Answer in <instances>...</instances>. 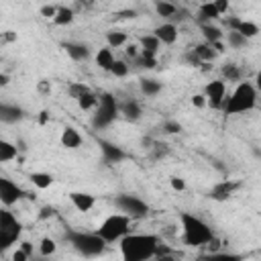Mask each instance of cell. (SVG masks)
I'll list each match as a JSON object with an SVG mask.
<instances>
[{"instance_id":"obj_1","label":"cell","mask_w":261,"mask_h":261,"mask_svg":"<svg viewBox=\"0 0 261 261\" xmlns=\"http://www.w3.org/2000/svg\"><path fill=\"white\" fill-rule=\"evenodd\" d=\"M118 249L122 261H151L157 257L161 241L151 232H130L118 243Z\"/></svg>"},{"instance_id":"obj_2","label":"cell","mask_w":261,"mask_h":261,"mask_svg":"<svg viewBox=\"0 0 261 261\" xmlns=\"http://www.w3.org/2000/svg\"><path fill=\"white\" fill-rule=\"evenodd\" d=\"M179 226H181V243L186 247H206L216 237L212 226L192 212H179Z\"/></svg>"},{"instance_id":"obj_3","label":"cell","mask_w":261,"mask_h":261,"mask_svg":"<svg viewBox=\"0 0 261 261\" xmlns=\"http://www.w3.org/2000/svg\"><path fill=\"white\" fill-rule=\"evenodd\" d=\"M257 90L253 86V82H239L234 86V90L228 94L222 112L226 116H234V114H245L249 110H253L257 106Z\"/></svg>"},{"instance_id":"obj_4","label":"cell","mask_w":261,"mask_h":261,"mask_svg":"<svg viewBox=\"0 0 261 261\" xmlns=\"http://www.w3.org/2000/svg\"><path fill=\"white\" fill-rule=\"evenodd\" d=\"M65 241L82 257H100L106 251V245H108L96 230L94 232H86V230H73V228H69L65 232Z\"/></svg>"},{"instance_id":"obj_5","label":"cell","mask_w":261,"mask_h":261,"mask_svg":"<svg viewBox=\"0 0 261 261\" xmlns=\"http://www.w3.org/2000/svg\"><path fill=\"white\" fill-rule=\"evenodd\" d=\"M130 222L133 218H128L126 214H120V212H114L110 216H106L100 226L96 228V232L110 245V243H120L126 234H130Z\"/></svg>"},{"instance_id":"obj_6","label":"cell","mask_w":261,"mask_h":261,"mask_svg":"<svg viewBox=\"0 0 261 261\" xmlns=\"http://www.w3.org/2000/svg\"><path fill=\"white\" fill-rule=\"evenodd\" d=\"M118 106H120V102L110 92L98 94V106L94 108V114H92V126L94 128L110 126L120 116V108Z\"/></svg>"},{"instance_id":"obj_7","label":"cell","mask_w":261,"mask_h":261,"mask_svg":"<svg viewBox=\"0 0 261 261\" xmlns=\"http://www.w3.org/2000/svg\"><path fill=\"white\" fill-rule=\"evenodd\" d=\"M22 234V222L8 210H0V249L6 251L10 249L14 243L20 241Z\"/></svg>"},{"instance_id":"obj_8","label":"cell","mask_w":261,"mask_h":261,"mask_svg":"<svg viewBox=\"0 0 261 261\" xmlns=\"http://www.w3.org/2000/svg\"><path fill=\"white\" fill-rule=\"evenodd\" d=\"M114 206L118 208L120 214H126L128 218H143L149 212V204L145 200H141L139 196L133 194H118L114 198Z\"/></svg>"},{"instance_id":"obj_9","label":"cell","mask_w":261,"mask_h":261,"mask_svg":"<svg viewBox=\"0 0 261 261\" xmlns=\"http://www.w3.org/2000/svg\"><path fill=\"white\" fill-rule=\"evenodd\" d=\"M204 96L210 108L214 110H222L224 102H226V82L224 80H212L206 84L204 88Z\"/></svg>"},{"instance_id":"obj_10","label":"cell","mask_w":261,"mask_h":261,"mask_svg":"<svg viewBox=\"0 0 261 261\" xmlns=\"http://www.w3.org/2000/svg\"><path fill=\"white\" fill-rule=\"evenodd\" d=\"M27 196V192L12 179L8 177H0V202L4 208H10L14 206L18 200H22Z\"/></svg>"},{"instance_id":"obj_11","label":"cell","mask_w":261,"mask_h":261,"mask_svg":"<svg viewBox=\"0 0 261 261\" xmlns=\"http://www.w3.org/2000/svg\"><path fill=\"white\" fill-rule=\"evenodd\" d=\"M226 27L228 31H234V33H241L245 39H253L259 35V27L251 20H245V18H239V16H226Z\"/></svg>"},{"instance_id":"obj_12","label":"cell","mask_w":261,"mask_h":261,"mask_svg":"<svg viewBox=\"0 0 261 261\" xmlns=\"http://www.w3.org/2000/svg\"><path fill=\"white\" fill-rule=\"evenodd\" d=\"M98 147H100L102 159H104L106 163H120V161L126 157V153H124L120 147H116L114 143H110V141L98 139Z\"/></svg>"},{"instance_id":"obj_13","label":"cell","mask_w":261,"mask_h":261,"mask_svg":"<svg viewBox=\"0 0 261 261\" xmlns=\"http://www.w3.org/2000/svg\"><path fill=\"white\" fill-rule=\"evenodd\" d=\"M239 188V184L237 181H232V179H224V181H218V184H214L212 186V190H210V198L212 200H216V202H224V200H228L232 194H234V190Z\"/></svg>"},{"instance_id":"obj_14","label":"cell","mask_w":261,"mask_h":261,"mask_svg":"<svg viewBox=\"0 0 261 261\" xmlns=\"http://www.w3.org/2000/svg\"><path fill=\"white\" fill-rule=\"evenodd\" d=\"M153 35L159 39L161 45H173L177 41V35L179 33H177V27L173 22H163V24H159V27L153 29Z\"/></svg>"},{"instance_id":"obj_15","label":"cell","mask_w":261,"mask_h":261,"mask_svg":"<svg viewBox=\"0 0 261 261\" xmlns=\"http://www.w3.org/2000/svg\"><path fill=\"white\" fill-rule=\"evenodd\" d=\"M139 47H141V57H147V59H157V51H159L161 43H159V39H157V37L151 33V35L141 37Z\"/></svg>"},{"instance_id":"obj_16","label":"cell","mask_w":261,"mask_h":261,"mask_svg":"<svg viewBox=\"0 0 261 261\" xmlns=\"http://www.w3.org/2000/svg\"><path fill=\"white\" fill-rule=\"evenodd\" d=\"M69 200H71V204H73V208L77 212H88L96 204V198L92 194H88V192H71L69 194Z\"/></svg>"},{"instance_id":"obj_17","label":"cell","mask_w":261,"mask_h":261,"mask_svg":"<svg viewBox=\"0 0 261 261\" xmlns=\"http://www.w3.org/2000/svg\"><path fill=\"white\" fill-rule=\"evenodd\" d=\"M63 51L73 59V61H86L90 57V49L84 43H73V41H65L63 43Z\"/></svg>"},{"instance_id":"obj_18","label":"cell","mask_w":261,"mask_h":261,"mask_svg":"<svg viewBox=\"0 0 261 261\" xmlns=\"http://www.w3.org/2000/svg\"><path fill=\"white\" fill-rule=\"evenodd\" d=\"M24 118V112H22V108H18V106H14V104H0V120L2 122H6V124H14V122H18V120H22Z\"/></svg>"},{"instance_id":"obj_19","label":"cell","mask_w":261,"mask_h":261,"mask_svg":"<svg viewBox=\"0 0 261 261\" xmlns=\"http://www.w3.org/2000/svg\"><path fill=\"white\" fill-rule=\"evenodd\" d=\"M216 18H220V12H218L214 2H202L198 6V22L200 24H208V22H212Z\"/></svg>"},{"instance_id":"obj_20","label":"cell","mask_w":261,"mask_h":261,"mask_svg":"<svg viewBox=\"0 0 261 261\" xmlns=\"http://www.w3.org/2000/svg\"><path fill=\"white\" fill-rule=\"evenodd\" d=\"M200 33H202V37H204V43H208V45H214V43L224 41V35H226V33H222L220 27H216V24H212V22L200 24Z\"/></svg>"},{"instance_id":"obj_21","label":"cell","mask_w":261,"mask_h":261,"mask_svg":"<svg viewBox=\"0 0 261 261\" xmlns=\"http://www.w3.org/2000/svg\"><path fill=\"white\" fill-rule=\"evenodd\" d=\"M82 135L77 133V128H73V126H63V130H61V147H65V149H77L80 145H82Z\"/></svg>"},{"instance_id":"obj_22","label":"cell","mask_w":261,"mask_h":261,"mask_svg":"<svg viewBox=\"0 0 261 261\" xmlns=\"http://www.w3.org/2000/svg\"><path fill=\"white\" fill-rule=\"evenodd\" d=\"M96 65L100 67V69H104V71H110V67L114 65V53H112V49L106 45V47H102V49H98L96 51Z\"/></svg>"},{"instance_id":"obj_23","label":"cell","mask_w":261,"mask_h":261,"mask_svg":"<svg viewBox=\"0 0 261 261\" xmlns=\"http://www.w3.org/2000/svg\"><path fill=\"white\" fill-rule=\"evenodd\" d=\"M118 108H120V114H122L126 120H139L141 114H143L141 104H139L137 100H124V102H120Z\"/></svg>"},{"instance_id":"obj_24","label":"cell","mask_w":261,"mask_h":261,"mask_svg":"<svg viewBox=\"0 0 261 261\" xmlns=\"http://www.w3.org/2000/svg\"><path fill=\"white\" fill-rule=\"evenodd\" d=\"M29 179H31V184H33L37 190H47V188H51L53 181H55V177H53L51 173H47V171H33V173L29 175Z\"/></svg>"},{"instance_id":"obj_25","label":"cell","mask_w":261,"mask_h":261,"mask_svg":"<svg viewBox=\"0 0 261 261\" xmlns=\"http://www.w3.org/2000/svg\"><path fill=\"white\" fill-rule=\"evenodd\" d=\"M139 88H141V92H143L147 98H153V96H157V94L163 90V84L157 82V80H153V77H143V80L139 82Z\"/></svg>"},{"instance_id":"obj_26","label":"cell","mask_w":261,"mask_h":261,"mask_svg":"<svg viewBox=\"0 0 261 261\" xmlns=\"http://www.w3.org/2000/svg\"><path fill=\"white\" fill-rule=\"evenodd\" d=\"M198 261H245L243 255L239 253H226V251H216V253H206Z\"/></svg>"},{"instance_id":"obj_27","label":"cell","mask_w":261,"mask_h":261,"mask_svg":"<svg viewBox=\"0 0 261 261\" xmlns=\"http://www.w3.org/2000/svg\"><path fill=\"white\" fill-rule=\"evenodd\" d=\"M16 155H18V147L14 143L2 139L0 141V163H8V161L16 159Z\"/></svg>"},{"instance_id":"obj_28","label":"cell","mask_w":261,"mask_h":261,"mask_svg":"<svg viewBox=\"0 0 261 261\" xmlns=\"http://www.w3.org/2000/svg\"><path fill=\"white\" fill-rule=\"evenodd\" d=\"M75 18V12L69 8V6H57V14L53 18V24L57 27H65V24H71Z\"/></svg>"},{"instance_id":"obj_29","label":"cell","mask_w":261,"mask_h":261,"mask_svg":"<svg viewBox=\"0 0 261 261\" xmlns=\"http://www.w3.org/2000/svg\"><path fill=\"white\" fill-rule=\"evenodd\" d=\"M192 53H194L202 63H204V61H212V59L218 55V53L214 51V47L208 45V43H200V45H196V47L192 49Z\"/></svg>"},{"instance_id":"obj_30","label":"cell","mask_w":261,"mask_h":261,"mask_svg":"<svg viewBox=\"0 0 261 261\" xmlns=\"http://www.w3.org/2000/svg\"><path fill=\"white\" fill-rule=\"evenodd\" d=\"M126 41H128V37H126V33H122V31H108V33H106V43H108L110 49L124 47Z\"/></svg>"},{"instance_id":"obj_31","label":"cell","mask_w":261,"mask_h":261,"mask_svg":"<svg viewBox=\"0 0 261 261\" xmlns=\"http://www.w3.org/2000/svg\"><path fill=\"white\" fill-rule=\"evenodd\" d=\"M75 102H77V106H80L82 110H94V108L98 106V94H94L92 90H88V92L82 94Z\"/></svg>"},{"instance_id":"obj_32","label":"cell","mask_w":261,"mask_h":261,"mask_svg":"<svg viewBox=\"0 0 261 261\" xmlns=\"http://www.w3.org/2000/svg\"><path fill=\"white\" fill-rule=\"evenodd\" d=\"M155 12L161 18H173L177 14V6L171 2H155Z\"/></svg>"},{"instance_id":"obj_33","label":"cell","mask_w":261,"mask_h":261,"mask_svg":"<svg viewBox=\"0 0 261 261\" xmlns=\"http://www.w3.org/2000/svg\"><path fill=\"white\" fill-rule=\"evenodd\" d=\"M224 39H226V45H228L230 49H243V47L249 43V39H245L241 33H234V31H228V33L224 35Z\"/></svg>"},{"instance_id":"obj_34","label":"cell","mask_w":261,"mask_h":261,"mask_svg":"<svg viewBox=\"0 0 261 261\" xmlns=\"http://www.w3.org/2000/svg\"><path fill=\"white\" fill-rule=\"evenodd\" d=\"M220 71H222V80H224V82H226V80H228V82H237V84L243 82V80H241V69H239V65H234V63L222 65Z\"/></svg>"},{"instance_id":"obj_35","label":"cell","mask_w":261,"mask_h":261,"mask_svg":"<svg viewBox=\"0 0 261 261\" xmlns=\"http://www.w3.org/2000/svg\"><path fill=\"white\" fill-rule=\"evenodd\" d=\"M55 251H57V243H55V239H51V237H43L41 239V243H39V255H43V257H51V255H55Z\"/></svg>"},{"instance_id":"obj_36","label":"cell","mask_w":261,"mask_h":261,"mask_svg":"<svg viewBox=\"0 0 261 261\" xmlns=\"http://www.w3.org/2000/svg\"><path fill=\"white\" fill-rule=\"evenodd\" d=\"M128 71H130V65H128L126 61H122V59H116L114 65L110 67V73H112L114 77H126Z\"/></svg>"},{"instance_id":"obj_37","label":"cell","mask_w":261,"mask_h":261,"mask_svg":"<svg viewBox=\"0 0 261 261\" xmlns=\"http://www.w3.org/2000/svg\"><path fill=\"white\" fill-rule=\"evenodd\" d=\"M90 88L86 86V84H82V82H73V84H69V94H71V98H80L82 94H86Z\"/></svg>"},{"instance_id":"obj_38","label":"cell","mask_w":261,"mask_h":261,"mask_svg":"<svg viewBox=\"0 0 261 261\" xmlns=\"http://www.w3.org/2000/svg\"><path fill=\"white\" fill-rule=\"evenodd\" d=\"M163 130H165L167 135H175V133L181 130V124L175 122V120H165V122H163Z\"/></svg>"},{"instance_id":"obj_39","label":"cell","mask_w":261,"mask_h":261,"mask_svg":"<svg viewBox=\"0 0 261 261\" xmlns=\"http://www.w3.org/2000/svg\"><path fill=\"white\" fill-rule=\"evenodd\" d=\"M10 259H12V261H31L33 257H31V255H29V253H27V251H24L22 247H16Z\"/></svg>"},{"instance_id":"obj_40","label":"cell","mask_w":261,"mask_h":261,"mask_svg":"<svg viewBox=\"0 0 261 261\" xmlns=\"http://www.w3.org/2000/svg\"><path fill=\"white\" fill-rule=\"evenodd\" d=\"M169 184H171V188H173L175 192H184V190H186V179H184V177L171 175V177H169Z\"/></svg>"},{"instance_id":"obj_41","label":"cell","mask_w":261,"mask_h":261,"mask_svg":"<svg viewBox=\"0 0 261 261\" xmlns=\"http://www.w3.org/2000/svg\"><path fill=\"white\" fill-rule=\"evenodd\" d=\"M41 16H45V18H55V14H57V6H51V4H45V6H41Z\"/></svg>"},{"instance_id":"obj_42","label":"cell","mask_w":261,"mask_h":261,"mask_svg":"<svg viewBox=\"0 0 261 261\" xmlns=\"http://www.w3.org/2000/svg\"><path fill=\"white\" fill-rule=\"evenodd\" d=\"M192 104H194L196 108H204V106H208L204 94H194V96H192Z\"/></svg>"},{"instance_id":"obj_43","label":"cell","mask_w":261,"mask_h":261,"mask_svg":"<svg viewBox=\"0 0 261 261\" xmlns=\"http://www.w3.org/2000/svg\"><path fill=\"white\" fill-rule=\"evenodd\" d=\"M37 88H39L41 94H49V92H51V84H49L47 80H41V82L37 84Z\"/></svg>"},{"instance_id":"obj_44","label":"cell","mask_w":261,"mask_h":261,"mask_svg":"<svg viewBox=\"0 0 261 261\" xmlns=\"http://www.w3.org/2000/svg\"><path fill=\"white\" fill-rule=\"evenodd\" d=\"M51 216H53V208L51 206H43L41 212H39V218L45 220V218H51Z\"/></svg>"},{"instance_id":"obj_45","label":"cell","mask_w":261,"mask_h":261,"mask_svg":"<svg viewBox=\"0 0 261 261\" xmlns=\"http://www.w3.org/2000/svg\"><path fill=\"white\" fill-rule=\"evenodd\" d=\"M214 4H216V8H218V12H220V16L228 10V2L226 0H214Z\"/></svg>"},{"instance_id":"obj_46","label":"cell","mask_w":261,"mask_h":261,"mask_svg":"<svg viewBox=\"0 0 261 261\" xmlns=\"http://www.w3.org/2000/svg\"><path fill=\"white\" fill-rule=\"evenodd\" d=\"M253 86H255V90L257 92H261V69L255 73V80H253Z\"/></svg>"},{"instance_id":"obj_47","label":"cell","mask_w":261,"mask_h":261,"mask_svg":"<svg viewBox=\"0 0 261 261\" xmlns=\"http://www.w3.org/2000/svg\"><path fill=\"white\" fill-rule=\"evenodd\" d=\"M18 247H22V249H24V251H27V253H29V255L33 257V245H31L29 241H22V243H20Z\"/></svg>"},{"instance_id":"obj_48","label":"cell","mask_w":261,"mask_h":261,"mask_svg":"<svg viewBox=\"0 0 261 261\" xmlns=\"http://www.w3.org/2000/svg\"><path fill=\"white\" fill-rule=\"evenodd\" d=\"M157 261H173V257H169L167 253H159L157 255Z\"/></svg>"},{"instance_id":"obj_49","label":"cell","mask_w":261,"mask_h":261,"mask_svg":"<svg viewBox=\"0 0 261 261\" xmlns=\"http://www.w3.org/2000/svg\"><path fill=\"white\" fill-rule=\"evenodd\" d=\"M0 86H8V75L6 73H0Z\"/></svg>"},{"instance_id":"obj_50","label":"cell","mask_w":261,"mask_h":261,"mask_svg":"<svg viewBox=\"0 0 261 261\" xmlns=\"http://www.w3.org/2000/svg\"><path fill=\"white\" fill-rule=\"evenodd\" d=\"M47 118H49V114L43 110V112H41V116H39V122H41V124H45V122H47Z\"/></svg>"},{"instance_id":"obj_51","label":"cell","mask_w":261,"mask_h":261,"mask_svg":"<svg viewBox=\"0 0 261 261\" xmlns=\"http://www.w3.org/2000/svg\"><path fill=\"white\" fill-rule=\"evenodd\" d=\"M31 261H47V257H43V255H39V257H33Z\"/></svg>"}]
</instances>
